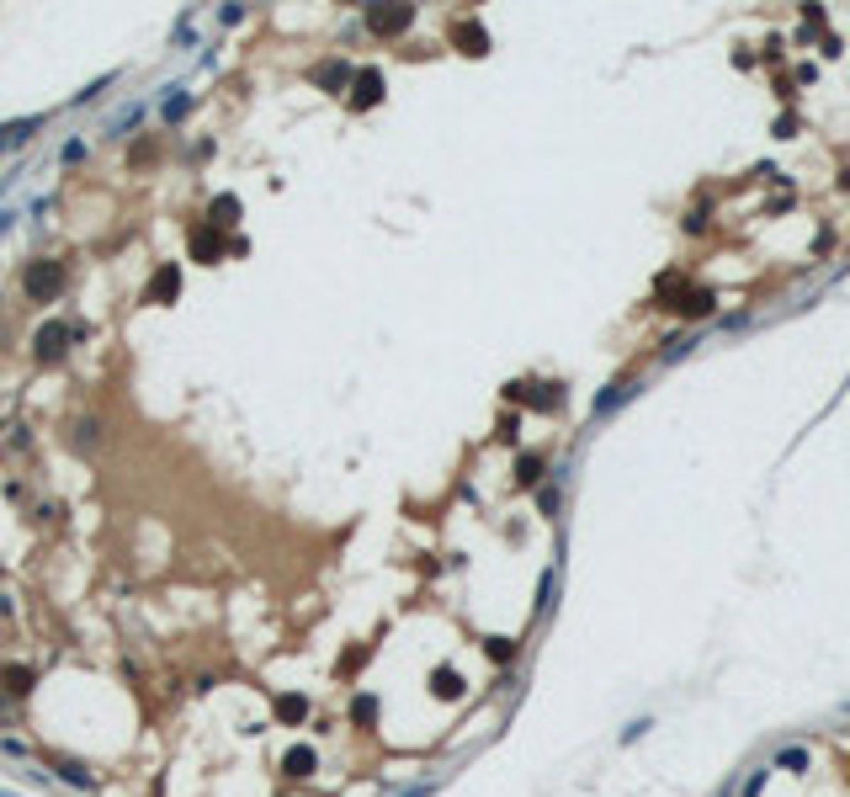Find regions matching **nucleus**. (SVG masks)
<instances>
[{"mask_svg":"<svg viewBox=\"0 0 850 797\" xmlns=\"http://www.w3.org/2000/svg\"><path fill=\"white\" fill-rule=\"evenodd\" d=\"M21 287H27V298H38V303L59 298V287H64V266H59V261H27V272H21Z\"/></svg>","mask_w":850,"mask_h":797,"instance_id":"1","label":"nucleus"},{"mask_svg":"<svg viewBox=\"0 0 850 797\" xmlns=\"http://www.w3.org/2000/svg\"><path fill=\"white\" fill-rule=\"evenodd\" d=\"M64 341H70V324H64V319H48L38 330V362H59V356H64Z\"/></svg>","mask_w":850,"mask_h":797,"instance_id":"2","label":"nucleus"},{"mask_svg":"<svg viewBox=\"0 0 850 797\" xmlns=\"http://www.w3.org/2000/svg\"><path fill=\"white\" fill-rule=\"evenodd\" d=\"M38 128H43V117H16V122H0V154H6V149H21V144H27Z\"/></svg>","mask_w":850,"mask_h":797,"instance_id":"3","label":"nucleus"},{"mask_svg":"<svg viewBox=\"0 0 850 797\" xmlns=\"http://www.w3.org/2000/svg\"><path fill=\"white\" fill-rule=\"evenodd\" d=\"M367 27H372V32H404L409 27V6H394V11L367 6Z\"/></svg>","mask_w":850,"mask_h":797,"instance_id":"4","label":"nucleus"},{"mask_svg":"<svg viewBox=\"0 0 850 797\" xmlns=\"http://www.w3.org/2000/svg\"><path fill=\"white\" fill-rule=\"evenodd\" d=\"M377 96H383V75H377V70L351 75V101H356V107H372Z\"/></svg>","mask_w":850,"mask_h":797,"instance_id":"5","label":"nucleus"},{"mask_svg":"<svg viewBox=\"0 0 850 797\" xmlns=\"http://www.w3.org/2000/svg\"><path fill=\"white\" fill-rule=\"evenodd\" d=\"M176 287H181V277H176V266H165V272L149 282V303H154V298H160V303H171V298H176Z\"/></svg>","mask_w":850,"mask_h":797,"instance_id":"6","label":"nucleus"},{"mask_svg":"<svg viewBox=\"0 0 850 797\" xmlns=\"http://www.w3.org/2000/svg\"><path fill=\"white\" fill-rule=\"evenodd\" d=\"M223 250V240H218V229H197L192 234V255H203V261H212V255Z\"/></svg>","mask_w":850,"mask_h":797,"instance_id":"7","label":"nucleus"},{"mask_svg":"<svg viewBox=\"0 0 850 797\" xmlns=\"http://www.w3.org/2000/svg\"><path fill=\"white\" fill-rule=\"evenodd\" d=\"M234 218H240V197H229V192L212 197V223H218V229H229Z\"/></svg>","mask_w":850,"mask_h":797,"instance_id":"8","label":"nucleus"},{"mask_svg":"<svg viewBox=\"0 0 850 797\" xmlns=\"http://www.w3.org/2000/svg\"><path fill=\"white\" fill-rule=\"evenodd\" d=\"M186 107H192V96H171V101H165V122H181Z\"/></svg>","mask_w":850,"mask_h":797,"instance_id":"9","label":"nucleus"},{"mask_svg":"<svg viewBox=\"0 0 850 797\" xmlns=\"http://www.w3.org/2000/svg\"><path fill=\"white\" fill-rule=\"evenodd\" d=\"M319 80L324 85H345V80H351V70H345V64H330V70H319Z\"/></svg>","mask_w":850,"mask_h":797,"instance_id":"10","label":"nucleus"},{"mask_svg":"<svg viewBox=\"0 0 850 797\" xmlns=\"http://www.w3.org/2000/svg\"><path fill=\"white\" fill-rule=\"evenodd\" d=\"M139 112H144V107H122V112H117V117H112V133H122V128H133V122H139Z\"/></svg>","mask_w":850,"mask_h":797,"instance_id":"11","label":"nucleus"},{"mask_svg":"<svg viewBox=\"0 0 850 797\" xmlns=\"http://www.w3.org/2000/svg\"><path fill=\"white\" fill-rule=\"evenodd\" d=\"M11 223H16V213H0V234H6V229H11Z\"/></svg>","mask_w":850,"mask_h":797,"instance_id":"12","label":"nucleus"}]
</instances>
